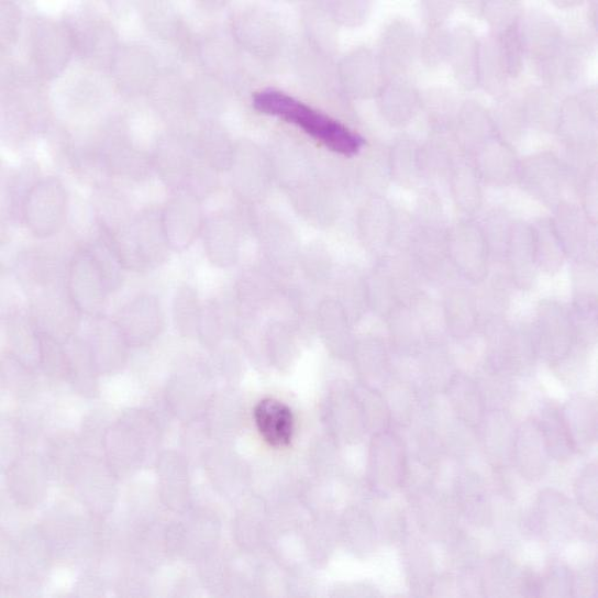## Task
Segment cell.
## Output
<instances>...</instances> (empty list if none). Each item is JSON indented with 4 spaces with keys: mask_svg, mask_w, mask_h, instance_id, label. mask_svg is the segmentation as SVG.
<instances>
[{
    "mask_svg": "<svg viewBox=\"0 0 598 598\" xmlns=\"http://www.w3.org/2000/svg\"><path fill=\"white\" fill-rule=\"evenodd\" d=\"M490 368L505 374L528 373L536 357L533 329L509 325L500 318L487 326Z\"/></svg>",
    "mask_w": 598,
    "mask_h": 598,
    "instance_id": "3957f363",
    "label": "cell"
},
{
    "mask_svg": "<svg viewBox=\"0 0 598 598\" xmlns=\"http://www.w3.org/2000/svg\"><path fill=\"white\" fill-rule=\"evenodd\" d=\"M555 215L552 222L566 255H569L575 264H596L595 224L585 211L568 203H561L555 208Z\"/></svg>",
    "mask_w": 598,
    "mask_h": 598,
    "instance_id": "52a82bcc",
    "label": "cell"
},
{
    "mask_svg": "<svg viewBox=\"0 0 598 598\" xmlns=\"http://www.w3.org/2000/svg\"><path fill=\"white\" fill-rule=\"evenodd\" d=\"M451 190L456 207L463 212L473 214L480 209V176L475 166L464 158H456L452 165Z\"/></svg>",
    "mask_w": 598,
    "mask_h": 598,
    "instance_id": "603a6c76",
    "label": "cell"
},
{
    "mask_svg": "<svg viewBox=\"0 0 598 598\" xmlns=\"http://www.w3.org/2000/svg\"><path fill=\"white\" fill-rule=\"evenodd\" d=\"M68 294L74 308L89 315L102 312L109 290L104 272L91 251L78 252L73 258Z\"/></svg>",
    "mask_w": 598,
    "mask_h": 598,
    "instance_id": "5b68a950",
    "label": "cell"
},
{
    "mask_svg": "<svg viewBox=\"0 0 598 598\" xmlns=\"http://www.w3.org/2000/svg\"><path fill=\"white\" fill-rule=\"evenodd\" d=\"M447 55L458 82L466 89H474L478 79L480 45L474 34L466 29H458L450 35Z\"/></svg>",
    "mask_w": 598,
    "mask_h": 598,
    "instance_id": "d6986e66",
    "label": "cell"
},
{
    "mask_svg": "<svg viewBox=\"0 0 598 598\" xmlns=\"http://www.w3.org/2000/svg\"><path fill=\"white\" fill-rule=\"evenodd\" d=\"M534 253L538 269L553 275L563 268L566 253L552 219L545 218L533 226Z\"/></svg>",
    "mask_w": 598,
    "mask_h": 598,
    "instance_id": "d4e9b609",
    "label": "cell"
},
{
    "mask_svg": "<svg viewBox=\"0 0 598 598\" xmlns=\"http://www.w3.org/2000/svg\"><path fill=\"white\" fill-rule=\"evenodd\" d=\"M557 124L576 153L590 150L596 134L595 93L571 98L560 112Z\"/></svg>",
    "mask_w": 598,
    "mask_h": 598,
    "instance_id": "7c38bea8",
    "label": "cell"
},
{
    "mask_svg": "<svg viewBox=\"0 0 598 598\" xmlns=\"http://www.w3.org/2000/svg\"><path fill=\"white\" fill-rule=\"evenodd\" d=\"M550 458L544 435L536 420H528L516 429L512 462L527 480H541L547 470Z\"/></svg>",
    "mask_w": 598,
    "mask_h": 598,
    "instance_id": "8fae6325",
    "label": "cell"
},
{
    "mask_svg": "<svg viewBox=\"0 0 598 598\" xmlns=\"http://www.w3.org/2000/svg\"><path fill=\"white\" fill-rule=\"evenodd\" d=\"M582 3H577V2H564V3H555V5L560 7V8H572V7H576V5H580Z\"/></svg>",
    "mask_w": 598,
    "mask_h": 598,
    "instance_id": "d590c367",
    "label": "cell"
},
{
    "mask_svg": "<svg viewBox=\"0 0 598 598\" xmlns=\"http://www.w3.org/2000/svg\"><path fill=\"white\" fill-rule=\"evenodd\" d=\"M574 491L577 505L596 520L597 518V465L589 464L576 478Z\"/></svg>",
    "mask_w": 598,
    "mask_h": 598,
    "instance_id": "f1b7e54d",
    "label": "cell"
},
{
    "mask_svg": "<svg viewBox=\"0 0 598 598\" xmlns=\"http://www.w3.org/2000/svg\"><path fill=\"white\" fill-rule=\"evenodd\" d=\"M521 4L511 2H490L484 3L483 12L490 25L495 29V34L501 33L510 26L520 23Z\"/></svg>",
    "mask_w": 598,
    "mask_h": 598,
    "instance_id": "f546056e",
    "label": "cell"
},
{
    "mask_svg": "<svg viewBox=\"0 0 598 598\" xmlns=\"http://www.w3.org/2000/svg\"><path fill=\"white\" fill-rule=\"evenodd\" d=\"M455 494L456 505L472 524L485 527L491 522L489 497L480 477L472 473L462 475Z\"/></svg>",
    "mask_w": 598,
    "mask_h": 598,
    "instance_id": "7402d4cb",
    "label": "cell"
},
{
    "mask_svg": "<svg viewBox=\"0 0 598 598\" xmlns=\"http://www.w3.org/2000/svg\"><path fill=\"white\" fill-rule=\"evenodd\" d=\"M524 51L542 65L563 47L562 33L553 20L543 14H531L521 27Z\"/></svg>",
    "mask_w": 598,
    "mask_h": 598,
    "instance_id": "ffe728a7",
    "label": "cell"
},
{
    "mask_svg": "<svg viewBox=\"0 0 598 598\" xmlns=\"http://www.w3.org/2000/svg\"><path fill=\"white\" fill-rule=\"evenodd\" d=\"M86 29V34H81V37H73V42L75 43L78 40L82 49L91 53V56H95L96 53L107 55L103 51L104 46L113 45V36L109 29L102 23L88 24Z\"/></svg>",
    "mask_w": 598,
    "mask_h": 598,
    "instance_id": "1f68e13d",
    "label": "cell"
},
{
    "mask_svg": "<svg viewBox=\"0 0 598 598\" xmlns=\"http://www.w3.org/2000/svg\"><path fill=\"white\" fill-rule=\"evenodd\" d=\"M596 579L597 575L595 569H586L582 572L579 576L573 577V591L577 590L574 596H588L590 589L596 593Z\"/></svg>",
    "mask_w": 598,
    "mask_h": 598,
    "instance_id": "e575fe53",
    "label": "cell"
},
{
    "mask_svg": "<svg viewBox=\"0 0 598 598\" xmlns=\"http://www.w3.org/2000/svg\"><path fill=\"white\" fill-rule=\"evenodd\" d=\"M543 596H573V576L568 567L554 563L543 577Z\"/></svg>",
    "mask_w": 598,
    "mask_h": 598,
    "instance_id": "4dcf8cb0",
    "label": "cell"
},
{
    "mask_svg": "<svg viewBox=\"0 0 598 598\" xmlns=\"http://www.w3.org/2000/svg\"><path fill=\"white\" fill-rule=\"evenodd\" d=\"M461 134L463 144L472 153L496 135L491 119L480 107L468 103L461 112Z\"/></svg>",
    "mask_w": 598,
    "mask_h": 598,
    "instance_id": "4316f807",
    "label": "cell"
},
{
    "mask_svg": "<svg viewBox=\"0 0 598 598\" xmlns=\"http://www.w3.org/2000/svg\"><path fill=\"white\" fill-rule=\"evenodd\" d=\"M518 179L531 196L545 206L556 208L561 204L566 179L565 168L552 154L543 153L530 157L521 164Z\"/></svg>",
    "mask_w": 598,
    "mask_h": 598,
    "instance_id": "9c48e42d",
    "label": "cell"
},
{
    "mask_svg": "<svg viewBox=\"0 0 598 598\" xmlns=\"http://www.w3.org/2000/svg\"><path fill=\"white\" fill-rule=\"evenodd\" d=\"M67 193L55 178H45L29 191L24 215L31 231L37 236H49L65 223Z\"/></svg>",
    "mask_w": 598,
    "mask_h": 598,
    "instance_id": "8992f818",
    "label": "cell"
},
{
    "mask_svg": "<svg viewBox=\"0 0 598 598\" xmlns=\"http://www.w3.org/2000/svg\"><path fill=\"white\" fill-rule=\"evenodd\" d=\"M449 261L466 281L480 285L489 274L490 254L481 225L472 221L454 224L446 233Z\"/></svg>",
    "mask_w": 598,
    "mask_h": 598,
    "instance_id": "277c9868",
    "label": "cell"
},
{
    "mask_svg": "<svg viewBox=\"0 0 598 598\" xmlns=\"http://www.w3.org/2000/svg\"><path fill=\"white\" fill-rule=\"evenodd\" d=\"M119 324L129 331L143 330L151 332L162 319L156 299L151 296L134 298L118 313Z\"/></svg>",
    "mask_w": 598,
    "mask_h": 598,
    "instance_id": "83f0119b",
    "label": "cell"
},
{
    "mask_svg": "<svg viewBox=\"0 0 598 598\" xmlns=\"http://www.w3.org/2000/svg\"><path fill=\"white\" fill-rule=\"evenodd\" d=\"M253 106L258 112L281 118L301 129L315 142L337 154L353 156L365 145L361 135L284 92L275 90L258 92L253 98Z\"/></svg>",
    "mask_w": 598,
    "mask_h": 598,
    "instance_id": "6da1fadb",
    "label": "cell"
},
{
    "mask_svg": "<svg viewBox=\"0 0 598 598\" xmlns=\"http://www.w3.org/2000/svg\"><path fill=\"white\" fill-rule=\"evenodd\" d=\"M533 334L536 356L552 366L562 365L577 346L583 345L577 342L571 310L550 299L536 309Z\"/></svg>",
    "mask_w": 598,
    "mask_h": 598,
    "instance_id": "7a4b0ae2",
    "label": "cell"
},
{
    "mask_svg": "<svg viewBox=\"0 0 598 598\" xmlns=\"http://www.w3.org/2000/svg\"><path fill=\"white\" fill-rule=\"evenodd\" d=\"M480 318L477 298L469 289L454 287L449 290L444 304V322L453 337L470 336Z\"/></svg>",
    "mask_w": 598,
    "mask_h": 598,
    "instance_id": "ac0fdd59",
    "label": "cell"
},
{
    "mask_svg": "<svg viewBox=\"0 0 598 598\" xmlns=\"http://www.w3.org/2000/svg\"><path fill=\"white\" fill-rule=\"evenodd\" d=\"M73 36L68 29L51 20L37 22L33 32V51L37 68L46 76L62 71L70 56Z\"/></svg>",
    "mask_w": 598,
    "mask_h": 598,
    "instance_id": "30bf717a",
    "label": "cell"
},
{
    "mask_svg": "<svg viewBox=\"0 0 598 598\" xmlns=\"http://www.w3.org/2000/svg\"><path fill=\"white\" fill-rule=\"evenodd\" d=\"M574 452H588L597 440V406L586 395H575L562 408Z\"/></svg>",
    "mask_w": 598,
    "mask_h": 598,
    "instance_id": "e0dca14e",
    "label": "cell"
},
{
    "mask_svg": "<svg viewBox=\"0 0 598 598\" xmlns=\"http://www.w3.org/2000/svg\"><path fill=\"white\" fill-rule=\"evenodd\" d=\"M253 417L258 432L268 445L283 449L291 443L295 418L288 406L274 398H265L255 406Z\"/></svg>",
    "mask_w": 598,
    "mask_h": 598,
    "instance_id": "2e32d148",
    "label": "cell"
},
{
    "mask_svg": "<svg viewBox=\"0 0 598 598\" xmlns=\"http://www.w3.org/2000/svg\"><path fill=\"white\" fill-rule=\"evenodd\" d=\"M536 422L544 435L550 457L555 462H567L575 452L562 408L554 403L546 405Z\"/></svg>",
    "mask_w": 598,
    "mask_h": 598,
    "instance_id": "cb8c5ba5",
    "label": "cell"
},
{
    "mask_svg": "<svg viewBox=\"0 0 598 598\" xmlns=\"http://www.w3.org/2000/svg\"><path fill=\"white\" fill-rule=\"evenodd\" d=\"M449 403L458 421L477 429L487 412L486 397L478 384L463 372H455L446 386Z\"/></svg>",
    "mask_w": 598,
    "mask_h": 598,
    "instance_id": "5bb4252c",
    "label": "cell"
},
{
    "mask_svg": "<svg viewBox=\"0 0 598 598\" xmlns=\"http://www.w3.org/2000/svg\"><path fill=\"white\" fill-rule=\"evenodd\" d=\"M521 595L527 597L543 596V577L538 575L532 569H524L520 576Z\"/></svg>",
    "mask_w": 598,
    "mask_h": 598,
    "instance_id": "836d02e7",
    "label": "cell"
},
{
    "mask_svg": "<svg viewBox=\"0 0 598 598\" xmlns=\"http://www.w3.org/2000/svg\"><path fill=\"white\" fill-rule=\"evenodd\" d=\"M527 119V111L524 106L508 101L503 103L500 111V124L502 129L510 135L514 136L517 132H520V128L524 126Z\"/></svg>",
    "mask_w": 598,
    "mask_h": 598,
    "instance_id": "d6a6232c",
    "label": "cell"
},
{
    "mask_svg": "<svg viewBox=\"0 0 598 598\" xmlns=\"http://www.w3.org/2000/svg\"><path fill=\"white\" fill-rule=\"evenodd\" d=\"M477 429L483 430L485 447L496 465L503 466L512 461L516 429L505 410L487 411L481 425Z\"/></svg>",
    "mask_w": 598,
    "mask_h": 598,
    "instance_id": "44dd1931",
    "label": "cell"
},
{
    "mask_svg": "<svg viewBox=\"0 0 598 598\" xmlns=\"http://www.w3.org/2000/svg\"><path fill=\"white\" fill-rule=\"evenodd\" d=\"M475 168L480 178L492 186H508L518 179L521 164L507 143L494 135L473 152Z\"/></svg>",
    "mask_w": 598,
    "mask_h": 598,
    "instance_id": "4fadbf2b",
    "label": "cell"
},
{
    "mask_svg": "<svg viewBox=\"0 0 598 598\" xmlns=\"http://www.w3.org/2000/svg\"><path fill=\"white\" fill-rule=\"evenodd\" d=\"M508 76L500 40L495 34L487 40L485 46H480L478 79L490 93L497 95L503 91Z\"/></svg>",
    "mask_w": 598,
    "mask_h": 598,
    "instance_id": "484cf974",
    "label": "cell"
},
{
    "mask_svg": "<svg viewBox=\"0 0 598 598\" xmlns=\"http://www.w3.org/2000/svg\"><path fill=\"white\" fill-rule=\"evenodd\" d=\"M506 262L514 286L521 290L532 289L538 267L531 225L523 222L513 224Z\"/></svg>",
    "mask_w": 598,
    "mask_h": 598,
    "instance_id": "9a60e30c",
    "label": "cell"
},
{
    "mask_svg": "<svg viewBox=\"0 0 598 598\" xmlns=\"http://www.w3.org/2000/svg\"><path fill=\"white\" fill-rule=\"evenodd\" d=\"M531 524L544 540L561 543L576 533L579 520L564 494L547 489L538 497Z\"/></svg>",
    "mask_w": 598,
    "mask_h": 598,
    "instance_id": "ba28073f",
    "label": "cell"
}]
</instances>
